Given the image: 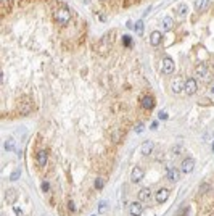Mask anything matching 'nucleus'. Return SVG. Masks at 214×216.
<instances>
[{"instance_id": "obj_2", "label": "nucleus", "mask_w": 214, "mask_h": 216, "mask_svg": "<svg viewBox=\"0 0 214 216\" xmlns=\"http://www.w3.org/2000/svg\"><path fill=\"white\" fill-rule=\"evenodd\" d=\"M198 89V84H196V79H187L185 81V92H187V95H193Z\"/></svg>"}, {"instance_id": "obj_13", "label": "nucleus", "mask_w": 214, "mask_h": 216, "mask_svg": "<svg viewBox=\"0 0 214 216\" xmlns=\"http://www.w3.org/2000/svg\"><path fill=\"white\" fill-rule=\"evenodd\" d=\"M142 105H143V108H153L155 106V100H153V97L151 95H145L143 98H142Z\"/></svg>"}, {"instance_id": "obj_33", "label": "nucleus", "mask_w": 214, "mask_h": 216, "mask_svg": "<svg viewBox=\"0 0 214 216\" xmlns=\"http://www.w3.org/2000/svg\"><path fill=\"white\" fill-rule=\"evenodd\" d=\"M100 21H106V18H105V15H100V18H98Z\"/></svg>"}, {"instance_id": "obj_17", "label": "nucleus", "mask_w": 214, "mask_h": 216, "mask_svg": "<svg viewBox=\"0 0 214 216\" xmlns=\"http://www.w3.org/2000/svg\"><path fill=\"white\" fill-rule=\"evenodd\" d=\"M37 163H39V166H44V164L47 163V152L45 150H40V152L37 153Z\"/></svg>"}, {"instance_id": "obj_32", "label": "nucleus", "mask_w": 214, "mask_h": 216, "mask_svg": "<svg viewBox=\"0 0 214 216\" xmlns=\"http://www.w3.org/2000/svg\"><path fill=\"white\" fill-rule=\"evenodd\" d=\"M68 206H69V210H71V211H74V203H73V201H69Z\"/></svg>"}, {"instance_id": "obj_18", "label": "nucleus", "mask_w": 214, "mask_h": 216, "mask_svg": "<svg viewBox=\"0 0 214 216\" xmlns=\"http://www.w3.org/2000/svg\"><path fill=\"white\" fill-rule=\"evenodd\" d=\"M172 18H171V16H164V18H163V27H164V29L166 31H169V29H172Z\"/></svg>"}, {"instance_id": "obj_36", "label": "nucleus", "mask_w": 214, "mask_h": 216, "mask_svg": "<svg viewBox=\"0 0 214 216\" xmlns=\"http://www.w3.org/2000/svg\"><path fill=\"white\" fill-rule=\"evenodd\" d=\"M92 216H95V214H92Z\"/></svg>"}, {"instance_id": "obj_28", "label": "nucleus", "mask_w": 214, "mask_h": 216, "mask_svg": "<svg viewBox=\"0 0 214 216\" xmlns=\"http://www.w3.org/2000/svg\"><path fill=\"white\" fill-rule=\"evenodd\" d=\"M168 118V114L164 111H159V119H166Z\"/></svg>"}, {"instance_id": "obj_19", "label": "nucleus", "mask_w": 214, "mask_h": 216, "mask_svg": "<svg viewBox=\"0 0 214 216\" xmlns=\"http://www.w3.org/2000/svg\"><path fill=\"white\" fill-rule=\"evenodd\" d=\"M5 150H6V152L15 150V139H13V137H8L5 140Z\"/></svg>"}, {"instance_id": "obj_10", "label": "nucleus", "mask_w": 214, "mask_h": 216, "mask_svg": "<svg viewBox=\"0 0 214 216\" xmlns=\"http://www.w3.org/2000/svg\"><path fill=\"white\" fill-rule=\"evenodd\" d=\"M161 40H163V35L159 31H153L151 35H150V42H151L153 45H159L161 44Z\"/></svg>"}, {"instance_id": "obj_22", "label": "nucleus", "mask_w": 214, "mask_h": 216, "mask_svg": "<svg viewBox=\"0 0 214 216\" xmlns=\"http://www.w3.org/2000/svg\"><path fill=\"white\" fill-rule=\"evenodd\" d=\"M123 44L126 45V47H131L132 45V37H131V35H123Z\"/></svg>"}, {"instance_id": "obj_6", "label": "nucleus", "mask_w": 214, "mask_h": 216, "mask_svg": "<svg viewBox=\"0 0 214 216\" xmlns=\"http://www.w3.org/2000/svg\"><path fill=\"white\" fill-rule=\"evenodd\" d=\"M153 148H155V143H153L151 140H145L143 143H142V147H140V150H142V155L148 156L150 153L153 152Z\"/></svg>"}, {"instance_id": "obj_5", "label": "nucleus", "mask_w": 214, "mask_h": 216, "mask_svg": "<svg viewBox=\"0 0 214 216\" xmlns=\"http://www.w3.org/2000/svg\"><path fill=\"white\" fill-rule=\"evenodd\" d=\"M184 89H185V81H184L182 77H176L174 81H172V90H174V93H180Z\"/></svg>"}, {"instance_id": "obj_9", "label": "nucleus", "mask_w": 214, "mask_h": 216, "mask_svg": "<svg viewBox=\"0 0 214 216\" xmlns=\"http://www.w3.org/2000/svg\"><path fill=\"white\" fill-rule=\"evenodd\" d=\"M129 213L132 216H140L142 214V205L139 203V201H134V203L129 205Z\"/></svg>"}, {"instance_id": "obj_35", "label": "nucleus", "mask_w": 214, "mask_h": 216, "mask_svg": "<svg viewBox=\"0 0 214 216\" xmlns=\"http://www.w3.org/2000/svg\"><path fill=\"white\" fill-rule=\"evenodd\" d=\"M212 92H214V87H212Z\"/></svg>"}, {"instance_id": "obj_11", "label": "nucleus", "mask_w": 214, "mask_h": 216, "mask_svg": "<svg viewBox=\"0 0 214 216\" xmlns=\"http://www.w3.org/2000/svg\"><path fill=\"white\" fill-rule=\"evenodd\" d=\"M196 76L200 79H206V76H208V68H206V64H203V63L198 64L196 66Z\"/></svg>"}, {"instance_id": "obj_21", "label": "nucleus", "mask_w": 214, "mask_h": 216, "mask_svg": "<svg viewBox=\"0 0 214 216\" xmlns=\"http://www.w3.org/2000/svg\"><path fill=\"white\" fill-rule=\"evenodd\" d=\"M177 13H179L180 16H185V15H187V5H185V3H180V6L177 8Z\"/></svg>"}, {"instance_id": "obj_16", "label": "nucleus", "mask_w": 214, "mask_h": 216, "mask_svg": "<svg viewBox=\"0 0 214 216\" xmlns=\"http://www.w3.org/2000/svg\"><path fill=\"white\" fill-rule=\"evenodd\" d=\"M5 198H6L8 203H15V201H16V190L8 189V190H6V193H5Z\"/></svg>"}, {"instance_id": "obj_20", "label": "nucleus", "mask_w": 214, "mask_h": 216, "mask_svg": "<svg viewBox=\"0 0 214 216\" xmlns=\"http://www.w3.org/2000/svg\"><path fill=\"white\" fill-rule=\"evenodd\" d=\"M143 21H142V19H139L137 21V23H135V26H134V31L135 32H137V34H143Z\"/></svg>"}, {"instance_id": "obj_7", "label": "nucleus", "mask_w": 214, "mask_h": 216, "mask_svg": "<svg viewBox=\"0 0 214 216\" xmlns=\"http://www.w3.org/2000/svg\"><path fill=\"white\" fill-rule=\"evenodd\" d=\"M142 177H143V169H142L140 166H135L132 169V172H131V181L132 182H139Z\"/></svg>"}, {"instance_id": "obj_24", "label": "nucleus", "mask_w": 214, "mask_h": 216, "mask_svg": "<svg viewBox=\"0 0 214 216\" xmlns=\"http://www.w3.org/2000/svg\"><path fill=\"white\" fill-rule=\"evenodd\" d=\"M21 176V171L19 169H16L15 172H11V176H10V179H11V181H16V179Z\"/></svg>"}, {"instance_id": "obj_15", "label": "nucleus", "mask_w": 214, "mask_h": 216, "mask_svg": "<svg viewBox=\"0 0 214 216\" xmlns=\"http://www.w3.org/2000/svg\"><path fill=\"white\" fill-rule=\"evenodd\" d=\"M150 197H151V190H150L148 187H145V189H142V190L139 192V198H140L142 201L150 200Z\"/></svg>"}, {"instance_id": "obj_27", "label": "nucleus", "mask_w": 214, "mask_h": 216, "mask_svg": "<svg viewBox=\"0 0 214 216\" xmlns=\"http://www.w3.org/2000/svg\"><path fill=\"white\" fill-rule=\"evenodd\" d=\"M143 129H145V126H143V124H137V126H135V132L140 134V132H143Z\"/></svg>"}, {"instance_id": "obj_26", "label": "nucleus", "mask_w": 214, "mask_h": 216, "mask_svg": "<svg viewBox=\"0 0 214 216\" xmlns=\"http://www.w3.org/2000/svg\"><path fill=\"white\" fill-rule=\"evenodd\" d=\"M119 139H121V132H119V131H115V132H113V140L118 142Z\"/></svg>"}, {"instance_id": "obj_30", "label": "nucleus", "mask_w": 214, "mask_h": 216, "mask_svg": "<svg viewBox=\"0 0 214 216\" xmlns=\"http://www.w3.org/2000/svg\"><path fill=\"white\" fill-rule=\"evenodd\" d=\"M15 211H16V216H23V210L21 208H15Z\"/></svg>"}, {"instance_id": "obj_29", "label": "nucleus", "mask_w": 214, "mask_h": 216, "mask_svg": "<svg viewBox=\"0 0 214 216\" xmlns=\"http://www.w3.org/2000/svg\"><path fill=\"white\" fill-rule=\"evenodd\" d=\"M42 190H44V192L48 190V182H44V184H42Z\"/></svg>"}, {"instance_id": "obj_34", "label": "nucleus", "mask_w": 214, "mask_h": 216, "mask_svg": "<svg viewBox=\"0 0 214 216\" xmlns=\"http://www.w3.org/2000/svg\"><path fill=\"white\" fill-rule=\"evenodd\" d=\"M212 150H214V142H212Z\"/></svg>"}, {"instance_id": "obj_1", "label": "nucleus", "mask_w": 214, "mask_h": 216, "mask_svg": "<svg viewBox=\"0 0 214 216\" xmlns=\"http://www.w3.org/2000/svg\"><path fill=\"white\" fill-rule=\"evenodd\" d=\"M71 15H69V10L66 8V6H63V8H60L58 11H56V21L61 24H66L68 21H69Z\"/></svg>"}, {"instance_id": "obj_14", "label": "nucleus", "mask_w": 214, "mask_h": 216, "mask_svg": "<svg viewBox=\"0 0 214 216\" xmlns=\"http://www.w3.org/2000/svg\"><path fill=\"white\" fill-rule=\"evenodd\" d=\"M209 5V0H195V8L198 11H204Z\"/></svg>"}, {"instance_id": "obj_8", "label": "nucleus", "mask_w": 214, "mask_h": 216, "mask_svg": "<svg viewBox=\"0 0 214 216\" xmlns=\"http://www.w3.org/2000/svg\"><path fill=\"white\" fill-rule=\"evenodd\" d=\"M169 197V190L168 189H159L158 192H156V201L158 203H164V201L168 200Z\"/></svg>"}, {"instance_id": "obj_4", "label": "nucleus", "mask_w": 214, "mask_h": 216, "mask_svg": "<svg viewBox=\"0 0 214 216\" xmlns=\"http://www.w3.org/2000/svg\"><path fill=\"white\" fill-rule=\"evenodd\" d=\"M163 73L166 74H172L174 73V61L166 56V58H163Z\"/></svg>"}, {"instance_id": "obj_12", "label": "nucleus", "mask_w": 214, "mask_h": 216, "mask_svg": "<svg viewBox=\"0 0 214 216\" xmlns=\"http://www.w3.org/2000/svg\"><path fill=\"white\" fill-rule=\"evenodd\" d=\"M179 177H180V172H179V169L172 168V169H169V171H168V179H169V181L176 182V181H179Z\"/></svg>"}, {"instance_id": "obj_3", "label": "nucleus", "mask_w": 214, "mask_h": 216, "mask_svg": "<svg viewBox=\"0 0 214 216\" xmlns=\"http://www.w3.org/2000/svg\"><path fill=\"white\" fill-rule=\"evenodd\" d=\"M195 168V160L193 158H185V160L182 161L180 164V171L182 172H192Z\"/></svg>"}, {"instance_id": "obj_31", "label": "nucleus", "mask_w": 214, "mask_h": 216, "mask_svg": "<svg viewBox=\"0 0 214 216\" xmlns=\"http://www.w3.org/2000/svg\"><path fill=\"white\" fill-rule=\"evenodd\" d=\"M150 127H151V129H153V131H155V129H156V127H158V121H153V123H151V126H150Z\"/></svg>"}, {"instance_id": "obj_25", "label": "nucleus", "mask_w": 214, "mask_h": 216, "mask_svg": "<svg viewBox=\"0 0 214 216\" xmlns=\"http://www.w3.org/2000/svg\"><path fill=\"white\" fill-rule=\"evenodd\" d=\"M108 208V203L106 201H103V203H100V206H98V213H105V210Z\"/></svg>"}, {"instance_id": "obj_23", "label": "nucleus", "mask_w": 214, "mask_h": 216, "mask_svg": "<svg viewBox=\"0 0 214 216\" xmlns=\"http://www.w3.org/2000/svg\"><path fill=\"white\" fill-rule=\"evenodd\" d=\"M95 189H98V190L103 189V179L102 177H97L95 179Z\"/></svg>"}]
</instances>
